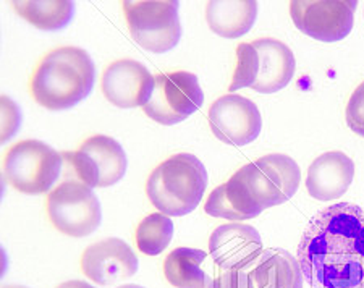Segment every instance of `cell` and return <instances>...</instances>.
I'll use <instances>...</instances> for the list:
<instances>
[{"instance_id":"cell-25","label":"cell","mask_w":364,"mask_h":288,"mask_svg":"<svg viewBox=\"0 0 364 288\" xmlns=\"http://www.w3.org/2000/svg\"><path fill=\"white\" fill-rule=\"evenodd\" d=\"M208 288H252L248 270H224Z\"/></svg>"},{"instance_id":"cell-3","label":"cell","mask_w":364,"mask_h":288,"mask_svg":"<svg viewBox=\"0 0 364 288\" xmlns=\"http://www.w3.org/2000/svg\"><path fill=\"white\" fill-rule=\"evenodd\" d=\"M209 175L196 156L175 154L152 170L146 193L157 210L168 217L193 213L201 203Z\"/></svg>"},{"instance_id":"cell-10","label":"cell","mask_w":364,"mask_h":288,"mask_svg":"<svg viewBox=\"0 0 364 288\" xmlns=\"http://www.w3.org/2000/svg\"><path fill=\"white\" fill-rule=\"evenodd\" d=\"M204 92L195 73L172 72L156 76V87L144 114L161 125H177L203 107Z\"/></svg>"},{"instance_id":"cell-2","label":"cell","mask_w":364,"mask_h":288,"mask_svg":"<svg viewBox=\"0 0 364 288\" xmlns=\"http://www.w3.org/2000/svg\"><path fill=\"white\" fill-rule=\"evenodd\" d=\"M96 67L85 49L75 46L57 47L44 55L31 76L29 90L41 107L67 110L90 96Z\"/></svg>"},{"instance_id":"cell-20","label":"cell","mask_w":364,"mask_h":288,"mask_svg":"<svg viewBox=\"0 0 364 288\" xmlns=\"http://www.w3.org/2000/svg\"><path fill=\"white\" fill-rule=\"evenodd\" d=\"M208 255L203 250L177 248L164 261V275L175 288H208L213 279L203 270Z\"/></svg>"},{"instance_id":"cell-19","label":"cell","mask_w":364,"mask_h":288,"mask_svg":"<svg viewBox=\"0 0 364 288\" xmlns=\"http://www.w3.org/2000/svg\"><path fill=\"white\" fill-rule=\"evenodd\" d=\"M257 18V2H220L213 0L205 5V20L213 33L222 38L235 39L250 33Z\"/></svg>"},{"instance_id":"cell-18","label":"cell","mask_w":364,"mask_h":288,"mask_svg":"<svg viewBox=\"0 0 364 288\" xmlns=\"http://www.w3.org/2000/svg\"><path fill=\"white\" fill-rule=\"evenodd\" d=\"M204 210L205 214L219 219L242 222L255 219L264 209L251 198L245 181L238 172H235L230 180L210 191Z\"/></svg>"},{"instance_id":"cell-11","label":"cell","mask_w":364,"mask_h":288,"mask_svg":"<svg viewBox=\"0 0 364 288\" xmlns=\"http://www.w3.org/2000/svg\"><path fill=\"white\" fill-rule=\"evenodd\" d=\"M356 0H293L290 16L306 36L321 43H338L353 29Z\"/></svg>"},{"instance_id":"cell-6","label":"cell","mask_w":364,"mask_h":288,"mask_svg":"<svg viewBox=\"0 0 364 288\" xmlns=\"http://www.w3.org/2000/svg\"><path fill=\"white\" fill-rule=\"evenodd\" d=\"M122 4L128 29L138 46L154 54H166L178 46L183 34L178 0H125Z\"/></svg>"},{"instance_id":"cell-17","label":"cell","mask_w":364,"mask_h":288,"mask_svg":"<svg viewBox=\"0 0 364 288\" xmlns=\"http://www.w3.org/2000/svg\"><path fill=\"white\" fill-rule=\"evenodd\" d=\"M252 288H303V270L287 250L271 248L246 267Z\"/></svg>"},{"instance_id":"cell-16","label":"cell","mask_w":364,"mask_h":288,"mask_svg":"<svg viewBox=\"0 0 364 288\" xmlns=\"http://www.w3.org/2000/svg\"><path fill=\"white\" fill-rule=\"evenodd\" d=\"M355 177V162L340 151H331L314 159L308 169L306 190L318 201L343 196Z\"/></svg>"},{"instance_id":"cell-5","label":"cell","mask_w":364,"mask_h":288,"mask_svg":"<svg viewBox=\"0 0 364 288\" xmlns=\"http://www.w3.org/2000/svg\"><path fill=\"white\" fill-rule=\"evenodd\" d=\"M62 152L38 139H25L11 146L4 157L5 180L25 195L50 191L63 172Z\"/></svg>"},{"instance_id":"cell-23","label":"cell","mask_w":364,"mask_h":288,"mask_svg":"<svg viewBox=\"0 0 364 288\" xmlns=\"http://www.w3.org/2000/svg\"><path fill=\"white\" fill-rule=\"evenodd\" d=\"M346 125L364 138V81L356 87L346 104Z\"/></svg>"},{"instance_id":"cell-9","label":"cell","mask_w":364,"mask_h":288,"mask_svg":"<svg viewBox=\"0 0 364 288\" xmlns=\"http://www.w3.org/2000/svg\"><path fill=\"white\" fill-rule=\"evenodd\" d=\"M251 198L266 210L289 201L299 188L301 172L290 156L269 154L238 170Z\"/></svg>"},{"instance_id":"cell-28","label":"cell","mask_w":364,"mask_h":288,"mask_svg":"<svg viewBox=\"0 0 364 288\" xmlns=\"http://www.w3.org/2000/svg\"><path fill=\"white\" fill-rule=\"evenodd\" d=\"M2 288H28V287H23V285H5Z\"/></svg>"},{"instance_id":"cell-8","label":"cell","mask_w":364,"mask_h":288,"mask_svg":"<svg viewBox=\"0 0 364 288\" xmlns=\"http://www.w3.org/2000/svg\"><path fill=\"white\" fill-rule=\"evenodd\" d=\"M47 215L58 232L83 238L96 232L102 222V209L92 188L78 180H65L47 196Z\"/></svg>"},{"instance_id":"cell-26","label":"cell","mask_w":364,"mask_h":288,"mask_svg":"<svg viewBox=\"0 0 364 288\" xmlns=\"http://www.w3.org/2000/svg\"><path fill=\"white\" fill-rule=\"evenodd\" d=\"M57 288H96V287H92L91 284H87V282H83V280H68V282H63V284H60Z\"/></svg>"},{"instance_id":"cell-24","label":"cell","mask_w":364,"mask_h":288,"mask_svg":"<svg viewBox=\"0 0 364 288\" xmlns=\"http://www.w3.org/2000/svg\"><path fill=\"white\" fill-rule=\"evenodd\" d=\"M20 123L21 115L18 105L10 101L7 96H2V143H7L18 132Z\"/></svg>"},{"instance_id":"cell-27","label":"cell","mask_w":364,"mask_h":288,"mask_svg":"<svg viewBox=\"0 0 364 288\" xmlns=\"http://www.w3.org/2000/svg\"><path fill=\"white\" fill-rule=\"evenodd\" d=\"M117 288H144V287L134 285V284H127V285H120V287H117Z\"/></svg>"},{"instance_id":"cell-4","label":"cell","mask_w":364,"mask_h":288,"mask_svg":"<svg viewBox=\"0 0 364 288\" xmlns=\"http://www.w3.org/2000/svg\"><path fill=\"white\" fill-rule=\"evenodd\" d=\"M296 60L287 44L274 38H261L237 49L232 85L228 91L251 87L261 94H274L290 85Z\"/></svg>"},{"instance_id":"cell-15","label":"cell","mask_w":364,"mask_h":288,"mask_svg":"<svg viewBox=\"0 0 364 288\" xmlns=\"http://www.w3.org/2000/svg\"><path fill=\"white\" fill-rule=\"evenodd\" d=\"M259 232L248 223H225L209 238V252L224 270H243L262 255Z\"/></svg>"},{"instance_id":"cell-14","label":"cell","mask_w":364,"mask_h":288,"mask_svg":"<svg viewBox=\"0 0 364 288\" xmlns=\"http://www.w3.org/2000/svg\"><path fill=\"white\" fill-rule=\"evenodd\" d=\"M81 270L97 285H119L138 272V257L123 240L105 238L85 250Z\"/></svg>"},{"instance_id":"cell-13","label":"cell","mask_w":364,"mask_h":288,"mask_svg":"<svg viewBox=\"0 0 364 288\" xmlns=\"http://www.w3.org/2000/svg\"><path fill=\"white\" fill-rule=\"evenodd\" d=\"M102 92L115 107H144L151 101L156 87V76L143 63L122 58L104 70Z\"/></svg>"},{"instance_id":"cell-7","label":"cell","mask_w":364,"mask_h":288,"mask_svg":"<svg viewBox=\"0 0 364 288\" xmlns=\"http://www.w3.org/2000/svg\"><path fill=\"white\" fill-rule=\"evenodd\" d=\"M63 164L75 178L90 188H107L125 177L128 159L119 141L94 134L73 152H62Z\"/></svg>"},{"instance_id":"cell-22","label":"cell","mask_w":364,"mask_h":288,"mask_svg":"<svg viewBox=\"0 0 364 288\" xmlns=\"http://www.w3.org/2000/svg\"><path fill=\"white\" fill-rule=\"evenodd\" d=\"M136 246L143 255L157 256L168 248L173 237V222L162 213L144 217L136 228Z\"/></svg>"},{"instance_id":"cell-21","label":"cell","mask_w":364,"mask_h":288,"mask_svg":"<svg viewBox=\"0 0 364 288\" xmlns=\"http://www.w3.org/2000/svg\"><path fill=\"white\" fill-rule=\"evenodd\" d=\"M10 4L23 20L43 31L63 29L75 15L72 0H15Z\"/></svg>"},{"instance_id":"cell-1","label":"cell","mask_w":364,"mask_h":288,"mask_svg":"<svg viewBox=\"0 0 364 288\" xmlns=\"http://www.w3.org/2000/svg\"><path fill=\"white\" fill-rule=\"evenodd\" d=\"M298 262L311 288H364V209L338 203L316 214Z\"/></svg>"},{"instance_id":"cell-12","label":"cell","mask_w":364,"mask_h":288,"mask_svg":"<svg viewBox=\"0 0 364 288\" xmlns=\"http://www.w3.org/2000/svg\"><path fill=\"white\" fill-rule=\"evenodd\" d=\"M209 125L214 137L222 143L242 148L259 137L262 117L251 99L240 94H227L210 105Z\"/></svg>"}]
</instances>
